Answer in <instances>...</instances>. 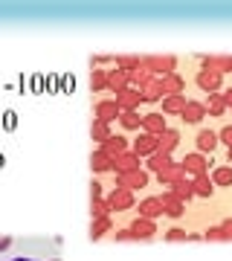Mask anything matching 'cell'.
<instances>
[{
  "label": "cell",
  "instance_id": "cell-1",
  "mask_svg": "<svg viewBox=\"0 0 232 261\" xmlns=\"http://www.w3.org/2000/svg\"><path fill=\"white\" fill-rule=\"evenodd\" d=\"M142 67H145L154 79H163V75L174 73L177 58L174 56H148V58H142Z\"/></svg>",
  "mask_w": 232,
  "mask_h": 261
},
{
  "label": "cell",
  "instance_id": "cell-2",
  "mask_svg": "<svg viewBox=\"0 0 232 261\" xmlns=\"http://www.w3.org/2000/svg\"><path fill=\"white\" fill-rule=\"evenodd\" d=\"M116 186L128 189V192L145 189L148 186V171H145V168H137V171H128V174H116Z\"/></svg>",
  "mask_w": 232,
  "mask_h": 261
},
{
  "label": "cell",
  "instance_id": "cell-3",
  "mask_svg": "<svg viewBox=\"0 0 232 261\" xmlns=\"http://www.w3.org/2000/svg\"><path fill=\"white\" fill-rule=\"evenodd\" d=\"M180 168H183L186 174H192V177H203L206 168H209V160H206V154H186L183 163H180Z\"/></svg>",
  "mask_w": 232,
  "mask_h": 261
},
{
  "label": "cell",
  "instance_id": "cell-4",
  "mask_svg": "<svg viewBox=\"0 0 232 261\" xmlns=\"http://www.w3.org/2000/svg\"><path fill=\"white\" fill-rule=\"evenodd\" d=\"M131 232H134V238H142V241H148V238H154V235H157V221H151V218H142V215H139V218H134V221H131V226H128Z\"/></svg>",
  "mask_w": 232,
  "mask_h": 261
},
{
  "label": "cell",
  "instance_id": "cell-5",
  "mask_svg": "<svg viewBox=\"0 0 232 261\" xmlns=\"http://www.w3.org/2000/svg\"><path fill=\"white\" fill-rule=\"evenodd\" d=\"M180 119H183L186 125H200V122L206 119V105L197 102V99H186V108H183V113H180Z\"/></svg>",
  "mask_w": 232,
  "mask_h": 261
},
{
  "label": "cell",
  "instance_id": "cell-6",
  "mask_svg": "<svg viewBox=\"0 0 232 261\" xmlns=\"http://www.w3.org/2000/svg\"><path fill=\"white\" fill-rule=\"evenodd\" d=\"M197 87H200V90H203V93H218V90H221V84H223V75L221 73H215V70H200V73H197Z\"/></svg>",
  "mask_w": 232,
  "mask_h": 261
},
{
  "label": "cell",
  "instance_id": "cell-7",
  "mask_svg": "<svg viewBox=\"0 0 232 261\" xmlns=\"http://www.w3.org/2000/svg\"><path fill=\"white\" fill-rule=\"evenodd\" d=\"M131 151H134L139 160L142 157L148 160L151 154H157V137H151V134H139L137 140L131 142Z\"/></svg>",
  "mask_w": 232,
  "mask_h": 261
},
{
  "label": "cell",
  "instance_id": "cell-8",
  "mask_svg": "<svg viewBox=\"0 0 232 261\" xmlns=\"http://www.w3.org/2000/svg\"><path fill=\"white\" fill-rule=\"evenodd\" d=\"M113 102L119 105V111H139L142 96H139L137 87H125V90H119V93H116V99H113Z\"/></svg>",
  "mask_w": 232,
  "mask_h": 261
},
{
  "label": "cell",
  "instance_id": "cell-9",
  "mask_svg": "<svg viewBox=\"0 0 232 261\" xmlns=\"http://www.w3.org/2000/svg\"><path fill=\"white\" fill-rule=\"evenodd\" d=\"M108 206H111V212H125L134 206V195H131L128 189H113L111 195H108Z\"/></svg>",
  "mask_w": 232,
  "mask_h": 261
},
{
  "label": "cell",
  "instance_id": "cell-10",
  "mask_svg": "<svg viewBox=\"0 0 232 261\" xmlns=\"http://www.w3.org/2000/svg\"><path fill=\"white\" fill-rule=\"evenodd\" d=\"M90 168L96 171V174H108V171H116V160L108 157L102 148H96L90 154Z\"/></svg>",
  "mask_w": 232,
  "mask_h": 261
},
{
  "label": "cell",
  "instance_id": "cell-11",
  "mask_svg": "<svg viewBox=\"0 0 232 261\" xmlns=\"http://www.w3.org/2000/svg\"><path fill=\"white\" fill-rule=\"evenodd\" d=\"M93 111H96V119H102V122H108V125H111V122H116L119 119V105L113 102V99H102V102H96V108H93Z\"/></svg>",
  "mask_w": 232,
  "mask_h": 261
},
{
  "label": "cell",
  "instance_id": "cell-12",
  "mask_svg": "<svg viewBox=\"0 0 232 261\" xmlns=\"http://www.w3.org/2000/svg\"><path fill=\"white\" fill-rule=\"evenodd\" d=\"M160 87H163V96H180L186 90V79L180 73H168L160 79Z\"/></svg>",
  "mask_w": 232,
  "mask_h": 261
},
{
  "label": "cell",
  "instance_id": "cell-13",
  "mask_svg": "<svg viewBox=\"0 0 232 261\" xmlns=\"http://www.w3.org/2000/svg\"><path fill=\"white\" fill-rule=\"evenodd\" d=\"M195 145H197V154H212L218 148V134L209 128H200L195 137Z\"/></svg>",
  "mask_w": 232,
  "mask_h": 261
},
{
  "label": "cell",
  "instance_id": "cell-14",
  "mask_svg": "<svg viewBox=\"0 0 232 261\" xmlns=\"http://www.w3.org/2000/svg\"><path fill=\"white\" fill-rule=\"evenodd\" d=\"M128 145H131V142L125 140V137H119V134H111V137H108V140L102 142V151L108 154V157H113V160H116L119 154H125V151H131Z\"/></svg>",
  "mask_w": 232,
  "mask_h": 261
},
{
  "label": "cell",
  "instance_id": "cell-15",
  "mask_svg": "<svg viewBox=\"0 0 232 261\" xmlns=\"http://www.w3.org/2000/svg\"><path fill=\"white\" fill-rule=\"evenodd\" d=\"M142 128H145V134H151V137H160V134L168 128L166 116H163V113H157V111L145 113V116H142Z\"/></svg>",
  "mask_w": 232,
  "mask_h": 261
},
{
  "label": "cell",
  "instance_id": "cell-16",
  "mask_svg": "<svg viewBox=\"0 0 232 261\" xmlns=\"http://www.w3.org/2000/svg\"><path fill=\"white\" fill-rule=\"evenodd\" d=\"M160 203H163V212H166L168 218H183L186 203H183V200H177L171 192H163V195H160Z\"/></svg>",
  "mask_w": 232,
  "mask_h": 261
},
{
  "label": "cell",
  "instance_id": "cell-17",
  "mask_svg": "<svg viewBox=\"0 0 232 261\" xmlns=\"http://www.w3.org/2000/svg\"><path fill=\"white\" fill-rule=\"evenodd\" d=\"M177 142H180V134H177L174 128H166V130L157 137V151H160V154H168V157H171V151L177 148Z\"/></svg>",
  "mask_w": 232,
  "mask_h": 261
},
{
  "label": "cell",
  "instance_id": "cell-18",
  "mask_svg": "<svg viewBox=\"0 0 232 261\" xmlns=\"http://www.w3.org/2000/svg\"><path fill=\"white\" fill-rule=\"evenodd\" d=\"M125 87H131V75L125 73V70H119V67L108 70V90L119 93V90H125Z\"/></svg>",
  "mask_w": 232,
  "mask_h": 261
},
{
  "label": "cell",
  "instance_id": "cell-19",
  "mask_svg": "<svg viewBox=\"0 0 232 261\" xmlns=\"http://www.w3.org/2000/svg\"><path fill=\"white\" fill-rule=\"evenodd\" d=\"M186 108V96H163V116H180Z\"/></svg>",
  "mask_w": 232,
  "mask_h": 261
},
{
  "label": "cell",
  "instance_id": "cell-20",
  "mask_svg": "<svg viewBox=\"0 0 232 261\" xmlns=\"http://www.w3.org/2000/svg\"><path fill=\"white\" fill-rule=\"evenodd\" d=\"M139 166V157L134 154V151H125V154H119L116 157V174H128V171H137Z\"/></svg>",
  "mask_w": 232,
  "mask_h": 261
},
{
  "label": "cell",
  "instance_id": "cell-21",
  "mask_svg": "<svg viewBox=\"0 0 232 261\" xmlns=\"http://www.w3.org/2000/svg\"><path fill=\"white\" fill-rule=\"evenodd\" d=\"M139 215H142V218H151V221H157L160 215H166V212H163L160 197H145V200L139 203Z\"/></svg>",
  "mask_w": 232,
  "mask_h": 261
},
{
  "label": "cell",
  "instance_id": "cell-22",
  "mask_svg": "<svg viewBox=\"0 0 232 261\" xmlns=\"http://www.w3.org/2000/svg\"><path fill=\"white\" fill-rule=\"evenodd\" d=\"M186 171L180 168V163H171L168 168H163V171H157V180L160 183H166V186H171V183H177V180H183Z\"/></svg>",
  "mask_w": 232,
  "mask_h": 261
},
{
  "label": "cell",
  "instance_id": "cell-23",
  "mask_svg": "<svg viewBox=\"0 0 232 261\" xmlns=\"http://www.w3.org/2000/svg\"><path fill=\"white\" fill-rule=\"evenodd\" d=\"M113 229V221H111V215H102V218H93V224H90V238L93 241H99L105 232H111Z\"/></svg>",
  "mask_w": 232,
  "mask_h": 261
},
{
  "label": "cell",
  "instance_id": "cell-24",
  "mask_svg": "<svg viewBox=\"0 0 232 261\" xmlns=\"http://www.w3.org/2000/svg\"><path fill=\"white\" fill-rule=\"evenodd\" d=\"M171 195L177 197V200H183V203H189L192 197H195V189H192V180H177V183H171Z\"/></svg>",
  "mask_w": 232,
  "mask_h": 261
},
{
  "label": "cell",
  "instance_id": "cell-25",
  "mask_svg": "<svg viewBox=\"0 0 232 261\" xmlns=\"http://www.w3.org/2000/svg\"><path fill=\"white\" fill-rule=\"evenodd\" d=\"M139 96H142V102H163V87H160V79H151V82L139 90Z\"/></svg>",
  "mask_w": 232,
  "mask_h": 261
},
{
  "label": "cell",
  "instance_id": "cell-26",
  "mask_svg": "<svg viewBox=\"0 0 232 261\" xmlns=\"http://www.w3.org/2000/svg\"><path fill=\"white\" fill-rule=\"evenodd\" d=\"M192 189H195V197H212L215 195V183L209 180V174L192 180Z\"/></svg>",
  "mask_w": 232,
  "mask_h": 261
},
{
  "label": "cell",
  "instance_id": "cell-27",
  "mask_svg": "<svg viewBox=\"0 0 232 261\" xmlns=\"http://www.w3.org/2000/svg\"><path fill=\"white\" fill-rule=\"evenodd\" d=\"M119 122H122V128L125 130H139L142 128V116H139V111H122Z\"/></svg>",
  "mask_w": 232,
  "mask_h": 261
},
{
  "label": "cell",
  "instance_id": "cell-28",
  "mask_svg": "<svg viewBox=\"0 0 232 261\" xmlns=\"http://www.w3.org/2000/svg\"><path fill=\"white\" fill-rule=\"evenodd\" d=\"M90 90H93V93H102V90H108V70L93 67V73H90Z\"/></svg>",
  "mask_w": 232,
  "mask_h": 261
},
{
  "label": "cell",
  "instance_id": "cell-29",
  "mask_svg": "<svg viewBox=\"0 0 232 261\" xmlns=\"http://www.w3.org/2000/svg\"><path fill=\"white\" fill-rule=\"evenodd\" d=\"M209 180H212L215 186H232V168L229 166H215Z\"/></svg>",
  "mask_w": 232,
  "mask_h": 261
},
{
  "label": "cell",
  "instance_id": "cell-30",
  "mask_svg": "<svg viewBox=\"0 0 232 261\" xmlns=\"http://www.w3.org/2000/svg\"><path fill=\"white\" fill-rule=\"evenodd\" d=\"M90 137H93V142H105L108 137H111V125H108V122H102V119H93Z\"/></svg>",
  "mask_w": 232,
  "mask_h": 261
},
{
  "label": "cell",
  "instance_id": "cell-31",
  "mask_svg": "<svg viewBox=\"0 0 232 261\" xmlns=\"http://www.w3.org/2000/svg\"><path fill=\"white\" fill-rule=\"evenodd\" d=\"M203 105H206V113H209V116H223V111H226L221 93H212L209 96V102H203Z\"/></svg>",
  "mask_w": 232,
  "mask_h": 261
},
{
  "label": "cell",
  "instance_id": "cell-32",
  "mask_svg": "<svg viewBox=\"0 0 232 261\" xmlns=\"http://www.w3.org/2000/svg\"><path fill=\"white\" fill-rule=\"evenodd\" d=\"M116 67H119V70H125V73H134V70H139V67H142V58L139 56H119L116 58Z\"/></svg>",
  "mask_w": 232,
  "mask_h": 261
},
{
  "label": "cell",
  "instance_id": "cell-33",
  "mask_svg": "<svg viewBox=\"0 0 232 261\" xmlns=\"http://www.w3.org/2000/svg\"><path fill=\"white\" fill-rule=\"evenodd\" d=\"M151 79H154V75H151L148 70H145V67H139V70H134V73H131V87L142 90V87H145V84L151 82Z\"/></svg>",
  "mask_w": 232,
  "mask_h": 261
},
{
  "label": "cell",
  "instance_id": "cell-34",
  "mask_svg": "<svg viewBox=\"0 0 232 261\" xmlns=\"http://www.w3.org/2000/svg\"><path fill=\"white\" fill-rule=\"evenodd\" d=\"M168 166H171V157H168V154H160V151H157V154H151V157H148V168H151V171H163V168H168Z\"/></svg>",
  "mask_w": 232,
  "mask_h": 261
},
{
  "label": "cell",
  "instance_id": "cell-35",
  "mask_svg": "<svg viewBox=\"0 0 232 261\" xmlns=\"http://www.w3.org/2000/svg\"><path fill=\"white\" fill-rule=\"evenodd\" d=\"M90 212L93 218H102V215H111V206H108V200H93Z\"/></svg>",
  "mask_w": 232,
  "mask_h": 261
},
{
  "label": "cell",
  "instance_id": "cell-36",
  "mask_svg": "<svg viewBox=\"0 0 232 261\" xmlns=\"http://www.w3.org/2000/svg\"><path fill=\"white\" fill-rule=\"evenodd\" d=\"M166 241H189V232L180 229V226H171V229L166 232Z\"/></svg>",
  "mask_w": 232,
  "mask_h": 261
},
{
  "label": "cell",
  "instance_id": "cell-37",
  "mask_svg": "<svg viewBox=\"0 0 232 261\" xmlns=\"http://www.w3.org/2000/svg\"><path fill=\"white\" fill-rule=\"evenodd\" d=\"M203 238H209V241H226V235H223V229H221V226H209Z\"/></svg>",
  "mask_w": 232,
  "mask_h": 261
},
{
  "label": "cell",
  "instance_id": "cell-38",
  "mask_svg": "<svg viewBox=\"0 0 232 261\" xmlns=\"http://www.w3.org/2000/svg\"><path fill=\"white\" fill-rule=\"evenodd\" d=\"M218 142H223V145H229L232 148V125H226V128L218 134Z\"/></svg>",
  "mask_w": 232,
  "mask_h": 261
},
{
  "label": "cell",
  "instance_id": "cell-39",
  "mask_svg": "<svg viewBox=\"0 0 232 261\" xmlns=\"http://www.w3.org/2000/svg\"><path fill=\"white\" fill-rule=\"evenodd\" d=\"M113 241H137V238H134L131 229H116V232H113Z\"/></svg>",
  "mask_w": 232,
  "mask_h": 261
},
{
  "label": "cell",
  "instance_id": "cell-40",
  "mask_svg": "<svg viewBox=\"0 0 232 261\" xmlns=\"http://www.w3.org/2000/svg\"><path fill=\"white\" fill-rule=\"evenodd\" d=\"M90 200H102V186H99L96 180L90 183Z\"/></svg>",
  "mask_w": 232,
  "mask_h": 261
},
{
  "label": "cell",
  "instance_id": "cell-41",
  "mask_svg": "<svg viewBox=\"0 0 232 261\" xmlns=\"http://www.w3.org/2000/svg\"><path fill=\"white\" fill-rule=\"evenodd\" d=\"M221 229H223V235H226V241H229V238H232V218H226V221H223Z\"/></svg>",
  "mask_w": 232,
  "mask_h": 261
},
{
  "label": "cell",
  "instance_id": "cell-42",
  "mask_svg": "<svg viewBox=\"0 0 232 261\" xmlns=\"http://www.w3.org/2000/svg\"><path fill=\"white\" fill-rule=\"evenodd\" d=\"M9 247H12V238L9 235H0V252H6Z\"/></svg>",
  "mask_w": 232,
  "mask_h": 261
},
{
  "label": "cell",
  "instance_id": "cell-43",
  "mask_svg": "<svg viewBox=\"0 0 232 261\" xmlns=\"http://www.w3.org/2000/svg\"><path fill=\"white\" fill-rule=\"evenodd\" d=\"M223 105H226V108H232V87H229V90H223Z\"/></svg>",
  "mask_w": 232,
  "mask_h": 261
},
{
  "label": "cell",
  "instance_id": "cell-44",
  "mask_svg": "<svg viewBox=\"0 0 232 261\" xmlns=\"http://www.w3.org/2000/svg\"><path fill=\"white\" fill-rule=\"evenodd\" d=\"M9 261H32V258H9Z\"/></svg>",
  "mask_w": 232,
  "mask_h": 261
},
{
  "label": "cell",
  "instance_id": "cell-45",
  "mask_svg": "<svg viewBox=\"0 0 232 261\" xmlns=\"http://www.w3.org/2000/svg\"><path fill=\"white\" fill-rule=\"evenodd\" d=\"M229 73H232V58H229Z\"/></svg>",
  "mask_w": 232,
  "mask_h": 261
},
{
  "label": "cell",
  "instance_id": "cell-46",
  "mask_svg": "<svg viewBox=\"0 0 232 261\" xmlns=\"http://www.w3.org/2000/svg\"><path fill=\"white\" fill-rule=\"evenodd\" d=\"M229 163H232V148H229Z\"/></svg>",
  "mask_w": 232,
  "mask_h": 261
},
{
  "label": "cell",
  "instance_id": "cell-47",
  "mask_svg": "<svg viewBox=\"0 0 232 261\" xmlns=\"http://www.w3.org/2000/svg\"><path fill=\"white\" fill-rule=\"evenodd\" d=\"M53 261H58V258H53Z\"/></svg>",
  "mask_w": 232,
  "mask_h": 261
}]
</instances>
